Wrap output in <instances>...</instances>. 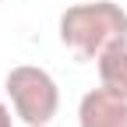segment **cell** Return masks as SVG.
Returning a JSON list of instances; mask_svg holds the SVG:
<instances>
[{"instance_id":"1","label":"cell","mask_w":127,"mask_h":127,"mask_svg":"<svg viewBox=\"0 0 127 127\" xmlns=\"http://www.w3.org/2000/svg\"><path fill=\"white\" fill-rule=\"evenodd\" d=\"M120 39H127V11L113 0L74 4L60 14V42L78 60H99Z\"/></svg>"},{"instance_id":"2","label":"cell","mask_w":127,"mask_h":127,"mask_svg":"<svg viewBox=\"0 0 127 127\" xmlns=\"http://www.w3.org/2000/svg\"><path fill=\"white\" fill-rule=\"evenodd\" d=\"M7 99L14 106V117L28 127H50V120L60 109V88L53 81V74L35 64H18L4 78Z\"/></svg>"},{"instance_id":"3","label":"cell","mask_w":127,"mask_h":127,"mask_svg":"<svg viewBox=\"0 0 127 127\" xmlns=\"http://www.w3.org/2000/svg\"><path fill=\"white\" fill-rule=\"evenodd\" d=\"M78 127H127V95L113 88H92L78 102Z\"/></svg>"},{"instance_id":"4","label":"cell","mask_w":127,"mask_h":127,"mask_svg":"<svg viewBox=\"0 0 127 127\" xmlns=\"http://www.w3.org/2000/svg\"><path fill=\"white\" fill-rule=\"evenodd\" d=\"M99 85L127 95V39L113 42L106 53H99Z\"/></svg>"},{"instance_id":"5","label":"cell","mask_w":127,"mask_h":127,"mask_svg":"<svg viewBox=\"0 0 127 127\" xmlns=\"http://www.w3.org/2000/svg\"><path fill=\"white\" fill-rule=\"evenodd\" d=\"M11 109H14V106L0 102V127H14V117H11Z\"/></svg>"}]
</instances>
